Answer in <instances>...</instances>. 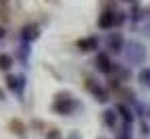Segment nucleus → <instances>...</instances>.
Instances as JSON below:
<instances>
[{
    "label": "nucleus",
    "instance_id": "16",
    "mask_svg": "<svg viewBox=\"0 0 150 139\" xmlns=\"http://www.w3.org/2000/svg\"><path fill=\"white\" fill-rule=\"evenodd\" d=\"M4 35H6V31H4V27H2V25H0V39H2Z\"/></svg>",
    "mask_w": 150,
    "mask_h": 139
},
{
    "label": "nucleus",
    "instance_id": "6",
    "mask_svg": "<svg viewBox=\"0 0 150 139\" xmlns=\"http://www.w3.org/2000/svg\"><path fill=\"white\" fill-rule=\"evenodd\" d=\"M98 25H100L102 29L115 27V25H117V17H115V13H112V11H104V13L100 15V19H98Z\"/></svg>",
    "mask_w": 150,
    "mask_h": 139
},
{
    "label": "nucleus",
    "instance_id": "11",
    "mask_svg": "<svg viewBox=\"0 0 150 139\" xmlns=\"http://www.w3.org/2000/svg\"><path fill=\"white\" fill-rule=\"evenodd\" d=\"M11 129H13V133L25 137V127H23V123H21V121H11Z\"/></svg>",
    "mask_w": 150,
    "mask_h": 139
},
{
    "label": "nucleus",
    "instance_id": "1",
    "mask_svg": "<svg viewBox=\"0 0 150 139\" xmlns=\"http://www.w3.org/2000/svg\"><path fill=\"white\" fill-rule=\"evenodd\" d=\"M52 108H54V112H59V114H69L75 108V102H73V98L69 93H59Z\"/></svg>",
    "mask_w": 150,
    "mask_h": 139
},
{
    "label": "nucleus",
    "instance_id": "9",
    "mask_svg": "<svg viewBox=\"0 0 150 139\" xmlns=\"http://www.w3.org/2000/svg\"><path fill=\"white\" fill-rule=\"evenodd\" d=\"M0 21H8V0H0Z\"/></svg>",
    "mask_w": 150,
    "mask_h": 139
},
{
    "label": "nucleus",
    "instance_id": "17",
    "mask_svg": "<svg viewBox=\"0 0 150 139\" xmlns=\"http://www.w3.org/2000/svg\"><path fill=\"white\" fill-rule=\"evenodd\" d=\"M46 2H52V4H56V6H59L61 2H59V0H46Z\"/></svg>",
    "mask_w": 150,
    "mask_h": 139
},
{
    "label": "nucleus",
    "instance_id": "4",
    "mask_svg": "<svg viewBox=\"0 0 150 139\" xmlns=\"http://www.w3.org/2000/svg\"><path fill=\"white\" fill-rule=\"evenodd\" d=\"M106 46H108L110 52L119 54V52L123 50V35H121V33H110V35L106 37Z\"/></svg>",
    "mask_w": 150,
    "mask_h": 139
},
{
    "label": "nucleus",
    "instance_id": "8",
    "mask_svg": "<svg viewBox=\"0 0 150 139\" xmlns=\"http://www.w3.org/2000/svg\"><path fill=\"white\" fill-rule=\"evenodd\" d=\"M96 69L100 71V73H110V58H108V54H104V52H100L98 56H96Z\"/></svg>",
    "mask_w": 150,
    "mask_h": 139
},
{
    "label": "nucleus",
    "instance_id": "13",
    "mask_svg": "<svg viewBox=\"0 0 150 139\" xmlns=\"http://www.w3.org/2000/svg\"><path fill=\"white\" fill-rule=\"evenodd\" d=\"M104 123H106L108 127H115V123H117V114H115V110H106V112H104Z\"/></svg>",
    "mask_w": 150,
    "mask_h": 139
},
{
    "label": "nucleus",
    "instance_id": "7",
    "mask_svg": "<svg viewBox=\"0 0 150 139\" xmlns=\"http://www.w3.org/2000/svg\"><path fill=\"white\" fill-rule=\"evenodd\" d=\"M88 89H90V91L94 93V98H96L98 102H106V100H108V95H106V91H104V89H102L100 85H96V83L92 81V79H88Z\"/></svg>",
    "mask_w": 150,
    "mask_h": 139
},
{
    "label": "nucleus",
    "instance_id": "2",
    "mask_svg": "<svg viewBox=\"0 0 150 139\" xmlns=\"http://www.w3.org/2000/svg\"><path fill=\"white\" fill-rule=\"evenodd\" d=\"M21 37H23V42H25V44L35 42V39L40 37V25H35V23H27V25L21 29Z\"/></svg>",
    "mask_w": 150,
    "mask_h": 139
},
{
    "label": "nucleus",
    "instance_id": "19",
    "mask_svg": "<svg viewBox=\"0 0 150 139\" xmlns=\"http://www.w3.org/2000/svg\"><path fill=\"white\" fill-rule=\"evenodd\" d=\"M129 2H134V0H129Z\"/></svg>",
    "mask_w": 150,
    "mask_h": 139
},
{
    "label": "nucleus",
    "instance_id": "10",
    "mask_svg": "<svg viewBox=\"0 0 150 139\" xmlns=\"http://www.w3.org/2000/svg\"><path fill=\"white\" fill-rule=\"evenodd\" d=\"M13 65V58L8 54H0V71H8Z\"/></svg>",
    "mask_w": 150,
    "mask_h": 139
},
{
    "label": "nucleus",
    "instance_id": "14",
    "mask_svg": "<svg viewBox=\"0 0 150 139\" xmlns=\"http://www.w3.org/2000/svg\"><path fill=\"white\" fill-rule=\"evenodd\" d=\"M119 112L123 114V118H125L127 123H131V112H129V110H127L125 106H119Z\"/></svg>",
    "mask_w": 150,
    "mask_h": 139
},
{
    "label": "nucleus",
    "instance_id": "3",
    "mask_svg": "<svg viewBox=\"0 0 150 139\" xmlns=\"http://www.w3.org/2000/svg\"><path fill=\"white\" fill-rule=\"evenodd\" d=\"M96 48H98V37L96 35L77 39V50H81V52H92V50H96Z\"/></svg>",
    "mask_w": 150,
    "mask_h": 139
},
{
    "label": "nucleus",
    "instance_id": "12",
    "mask_svg": "<svg viewBox=\"0 0 150 139\" xmlns=\"http://www.w3.org/2000/svg\"><path fill=\"white\" fill-rule=\"evenodd\" d=\"M138 79L142 81L144 87H150V69H142L140 75H138Z\"/></svg>",
    "mask_w": 150,
    "mask_h": 139
},
{
    "label": "nucleus",
    "instance_id": "18",
    "mask_svg": "<svg viewBox=\"0 0 150 139\" xmlns=\"http://www.w3.org/2000/svg\"><path fill=\"white\" fill-rule=\"evenodd\" d=\"M0 100H4V93H2V89H0Z\"/></svg>",
    "mask_w": 150,
    "mask_h": 139
},
{
    "label": "nucleus",
    "instance_id": "15",
    "mask_svg": "<svg viewBox=\"0 0 150 139\" xmlns=\"http://www.w3.org/2000/svg\"><path fill=\"white\" fill-rule=\"evenodd\" d=\"M48 139H61L59 131H50V133H48Z\"/></svg>",
    "mask_w": 150,
    "mask_h": 139
},
{
    "label": "nucleus",
    "instance_id": "5",
    "mask_svg": "<svg viewBox=\"0 0 150 139\" xmlns=\"http://www.w3.org/2000/svg\"><path fill=\"white\" fill-rule=\"evenodd\" d=\"M6 85H8V89H13V91H17V93H21L23 87H25V77H23V75H17V77L8 75V77H6Z\"/></svg>",
    "mask_w": 150,
    "mask_h": 139
}]
</instances>
